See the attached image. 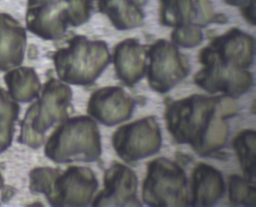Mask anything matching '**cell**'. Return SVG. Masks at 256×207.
<instances>
[{"instance_id":"cell-17","label":"cell","mask_w":256,"mask_h":207,"mask_svg":"<svg viewBox=\"0 0 256 207\" xmlns=\"http://www.w3.org/2000/svg\"><path fill=\"white\" fill-rule=\"evenodd\" d=\"M226 184L220 171L206 164L194 168L191 178V200L193 206H208L218 202L224 194Z\"/></svg>"},{"instance_id":"cell-8","label":"cell","mask_w":256,"mask_h":207,"mask_svg":"<svg viewBox=\"0 0 256 207\" xmlns=\"http://www.w3.org/2000/svg\"><path fill=\"white\" fill-rule=\"evenodd\" d=\"M149 58L146 72L151 88L164 93L188 75L190 67L185 56L166 40H157L146 51Z\"/></svg>"},{"instance_id":"cell-23","label":"cell","mask_w":256,"mask_h":207,"mask_svg":"<svg viewBox=\"0 0 256 207\" xmlns=\"http://www.w3.org/2000/svg\"><path fill=\"white\" fill-rule=\"evenodd\" d=\"M172 39L174 43L182 48H194L202 42L203 33L198 28H174Z\"/></svg>"},{"instance_id":"cell-13","label":"cell","mask_w":256,"mask_h":207,"mask_svg":"<svg viewBox=\"0 0 256 207\" xmlns=\"http://www.w3.org/2000/svg\"><path fill=\"white\" fill-rule=\"evenodd\" d=\"M138 178L130 168L116 164L104 176V188L94 200V206H140L137 198Z\"/></svg>"},{"instance_id":"cell-11","label":"cell","mask_w":256,"mask_h":207,"mask_svg":"<svg viewBox=\"0 0 256 207\" xmlns=\"http://www.w3.org/2000/svg\"><path fill=\"white\" fill-rule=\"evenodd\" d=\"M160 20L174 28H200L226 18L215 15L210 0H160Z\"/></svg>"},{"instance_id":"cell-7","label":"cell","mask_w":256,"mask_h":207,"mask_svg":"<svg viewBox=\"0 0 256 207\" xmlns=\"http://www.w3.org/2000/svg\"><path fill=\"white\" fill-rule=\"evenodd\" d=\"M143 199L152 206H186L188 192L184 170L164 158L151 162L144 182Z\"/></svg>"},{"instance_id":"cell-3","label":"cell","mask_w":256,"mask_h":207,"mask_svg":"<svg viewBox=\"0 0 256 207\" xmlns=\"http://www.w3.org/2000/svg\"><path fill=\"white\" fill-rule=\"evenodd\" d=\"M92 9V0H28L26 28L44 40H55L68 27L88 22Z\"/></svg>"},{"instance_id":"cell-5","label":"cell","mask_w":256,"mask_h":207,"mask_svg":"<svg viewBox=\"0 0 256 207\" xmlns=\"http://www.w3.org/2000/svg\"><path fill=\"white\" fill-rule=\"evenodd\" d=\"M46 154L59 163L96 160L101 154V140L95 122L88 116L66 120L50 135Z\"/></svg>"},{"instance_id":"cell-18","label":"cell","mask_w":256,"mask_h":207,"mask_svg":"<svg viewBox=\"0 0 256 207\" xmlns=\"http://www.w3.org/2000/svg\"><path fill=\"white\" fill-rule=\"evenodd\" d=\"M148 0H96L98 10L104 14L119 30H127L143 24V6Z\"/></svg>"},{"instance_id":"cell-22","label":"cell","mask_w":256,"mask_h":207,"mask_svg":"<svg viewBox=\"0 0 256 207\" xmlns=\"http://www.w3.org/2000/svg\"><path fill=\"white\" fill-rule=\"evenodd\" d=\"M229 198L233 204L254 206L256 204L254 183L239 176H232L229 178Z\"/></svg>"},{"instance_id":"cell-1","label":"cell","mask_w":256,"mask_h":207,"mask_svg":"<svg viewBox=\"0 0 256 207\" xmlns=\"http://www.w3.org/2000/svg\"><path fill=\"white\" fill-rule=\"evenodd\" d=\"M236 111L238 106L232 98L194 94L168 105L166 122L178 142L190 144L204 156L224 145L228 134L224 120Z\"/></svg>"},{"instance_id":"cell-4","label":"cell","mask_w":256,"mask_h":207,"mask_svg":"<svg viewBox=\"0 0 256 207\" xmlns=\"http://www.w3.org/2000/svg\"><path fill=\"white\" fill-rule=\"evenodd\" d=\"M58 76L64 82L76 85L92 84L102 73L110 61L106 42L90 40L76 36L54 56Z\"/></svg>"},{"instance_id":"cell-2","label":"cell","mask_w":256,"mask_h":207,"mask_svg":"<svg viewBox=\"0 0 256 207\" xmlns=\"http://www.w3.org/2000/svg\"><path fill=\"white\" fill-rule=\"evenodd\" d=\"M98 187L92 170L70 166L61 172L52 168H38L30 174V189L44 194L53 206H86Z\"/></svg>"},{"instance_id":"cell-12","label":"cell","mask_w":256,"mask_h":207,"mask_svg":"<svg viewBox=\"0 0 256 207\" xmlns=\"http://www.w3.org/2000/svg\"><path fill=\"white\" fill-rule=\"evenodd\" d=\"M203 68L194 76V82L210 93H224L238 98L248 91L253 82L252 75L246 69L223 67L214 62L203 63Z\"/></svg>"},{"instance_id":"cell-14","label":"cell","mask_w":256,"mask_h":207,"mask_svg":"<svg viewBox=\"0 0 256 207\" xmlns=\"http://www.w3.org/2000/svg\"><path fill=\"white\" fill-rule=\"evenodd\" d=\"M134 102L118 86L97 90L90 99L88 112L106 126H115L131 116Z\"/></svg>"},{"instance_id":"cell-10","label":"cell","mask_w":256,"mask_h":207,"mask_svg":"<svg viewBox=\"0 0 256 207\" xmlns=\"http://www.w3.org/2000/svg\"><path fill=\"white\" fill-rule=\"evenodd\" d=\"M254 38L239 28H233L215 38L200 50V63L214 62L234 69H246L254 58Z\"/></svg>"},{"instance_id":"cell-6","label":"cell","mask_w":256,"mask_h":207,"mask_svg":"<svg viewBox=\"0 0 256 207\" xmlns=\"http://www.w3.org/2000/svg\"><path fill=\"white\" fill-rule=\"evenodd\" d=\"M72 98L70 87L56 80L44 86L41 98L28 110L22 124L20 141L36 148L44 141V133L55 122L64 121Z\"/></svg>"},{"instance_id":"cell-19","label":"cell","mask_w":256,"mask_h":207,"mask_svg":"<svg viewBox=\"0 0 256 207\" xmlns=\"http://www.w3.org/2000/svg\"><path fill=\"white\" fill-rule=\"evenodd\" d=\"M10 96L19 102H30L38 97L41 84L34 69L20 68L10 72L5 76Z\"/></svg>"},{"instance_id":"cell-16","label":"cell","mask_w":256,"mask_h":207,"mask_svg":"<svg viewBox=\"0 0 256 207\" xmlns=\"http://www.w3.org/2000/svg\"><path fill=\"white\" fill-rule=\"evenodd\" d=\"M146 49L138 40L128 38L120 42L113 55L118 78L126 85H134L146 72Z\"/></svg>"},{"instance_id":"cell-20","label":"cell","mask_w":256,"mask_h":207,"mask_svg":"<svg viewBox=\"0 0 256 207\" xmlns=\"http://www.w3.org/2000/svg\"><path fill=\"white\" fill-rule=\"evenodd\" d=\"M256 134L254 130H245L236 135L233 146L246 180L256 183Z\"/></svg>"},{"instance_id":"cell-21","label":"cell","mask_w":256,"mask_h":207,"mask_svg":"<svg viewBox=\"0 0 256 207\" xmlns=\"http://www.w3.org/2000/svg\"><path fill=\"white\" fill-rule=\"evenodd\" d=\"M18 111V105L10 99L6 92L0 88V152L11 144L14 122L17 120Z\"/></svg>"},{"instance_id":"cell-9","label":"cell","mask_w":256,"mask_h":207,"mask_svg":"<svg viewBox=\"0 0 256 207\" xmlns=\"http://www.w3.org/2000/svg\"><path fill=\"white\" fill-rule=\"evenodd\" d=\"M162 136L154 117H146L120 128L113 136L116 153L126 162L149 157L160 150Z\"/></svg>"},{"instance_id":"cell-24","label":"cell","mask_w":256,"mask_h":207,"mask_svg":"<svg viewBox=\"0 0 256 207\" xmlns=\"http://www.w3.org/2000/svg\"><path fill=\"white\" fill-rule=\"evenodd\" d=\"M224 1L230 6L240 8L241 12L254 8V6H256V0H224Z\"/></svg>"},{"instance_id":"cell-15","label":"cell","mask_w":256,"mask_h":207,"mask_svg":"<svg viewBox=\"0 0 256 207\" xmlns=\"http://www.w3.org/2000/svg\"><path fill=\"white\" fill-rule=\"evenodd\" d=\"M26 44L24 27L11 15L0 13V70L22 64Z\"/></svg>"}]
</instances>
